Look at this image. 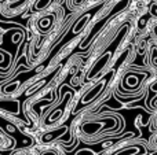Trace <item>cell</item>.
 <instances>
[{
    "label": "cell",
    "instance_id": "277c9868",
    "mask_svg": "<svg viewBox=\"0 0 157 155\" xmlns=\"http://www.w3.org/2000/svg\"><path fill=\"white\" fill-rule=\"evenodd\" d=\"M152 60H153V63L157 66V52L156 51H153V56H152Z\"/></svg>",
    "mask_w": 157,
    "mask_h": 155
},
{
    "label": "cell",
    "instance_id": "8992f818",
    "mask_svg": "<svg viewBox=\"0 0 157 155\" xmlns=\"http://www.w3.org/2000/svg\"><path fill=\"white\" fill-rule=\"evenodd\" d=\"M155 32H156V36H157V27H155Z\"/></svg>",
    "mask_w": 157,
    "mask_h": 155
},
{
    "label": "cell",
    "instance_id": "3957f363",
    "mask_svg": "<svg viewBox=\"0 0 157 155\" xmlns=\"http://www.w3.org/2000/svg\"><path fill=\"white\" fill-rule=\"evenodd\" d=\"M50 2H51V0H39V3L36 4V8H37V10H41V8L46 7L47 4H50Z\"/></svg>",
    "mask_w": 157,
    "mask_h": 155
},
{
    "label": "cell",
    "instance_id": "5b68a950",
    "mask_svg": "<svg viewBox=\"0 0 157 155\" xmlns=\"http://www.w3.org/2000/svg\"><path fill=\"white\" fill-rule=\"evenodd\" d=\"M152 14L157 16V5H153V7H152Z\"/></svg>",
    "mask_w": 157,
    "mask_h": 155
},
{
    "label": "cell",
    "instance_id": "6da1fadb",
    "mask_svg": "<svg viewBox=\"0 0 157 155\" xmlns=\"http://www.w3.org/2000/svg\"><path fill=\"white\" fill-rule=\"evenodd\" d=\"M102 87H103V82H101L99 85H97V87L94 88V91H92V92H90V95H87L86 98H84V102H88L90 99H92V98H94V96L97 95L98 92H101V89H102Z\"/></svg>",
    "mask_w": 157,
    "mask_h": 155
},
{
    "label": "cell",
    "instance_id": "7a4b0ae2",
    "mask_svg": "<svg viewBox=\"0 0 157 155\" xmlns=\"http://www.w3.org/2000/svg\"><path fill=\"white\" fill-rule=\"evenodd\" d=\"M51 21H52V16H48V18H44L40 21V27L41 29H47V27L51 25Z\"/></svg>",
    "mask_w": 157,
    "mask_h": 155
}]
</instances>
